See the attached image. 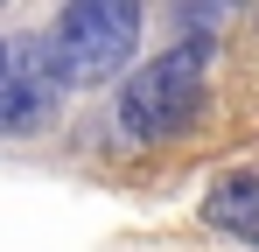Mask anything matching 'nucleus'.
Segmentation results:
<instances>
[{"instance_id": "obj_1", "label": "nucleus", "mask_w": 259, "mask_h": 252, "mask_svg": "<svg viewBox=\"0 0 259 252\" xmlns=\"http://www.w3.org/2000/svg\"><path fill=\"white\" fill-rule=\"evenodd\" d=\"M203 91H210V56L203 42H175L161 56H147L119 91V126L133 140H175L203 119Z\"/></svg>"}, {"instance_id": "obj_3", "label": "nucleus", "mask_w": 259, "mask_h": 252, "mask_svg": "<svg viewBox=\"0 0 259 252\" xmlns=\"http://www.w3.org/2000/svg\"><path fill=\"white\" fill-rule=\"evenodd\" d=\"M56 98H63V84L49 70V49L28 35H7L0 42V140L42 133L56 119Z\"/></svg>"}, {"instance_id": "obj_2", "label": "nucleus", "mask_w": 259, "mask_h": 252, "mask_svg": "<svg viewBox=\"0 0 259 252\" xmlns=\"http://www.w3.org/2000/svg\"><path fill=\"white\" fill-rule=\"evenodd\" d=\"M56 84H105L119 77L140 49V0H63L56 35L42 42Z\"/></svg>"}, {"instance_id": "obj_4", "label": "nucleus", "mask_w": 259, "mask_h": 252, "mask_svg": "<svg viewBox=\"0 0 259 252\" xmlns=\"http://www.w3.org/2000/svg\"><path fill=\"white\" fill-rule=\"evenodd\" d=\"M203 224H217V231L238 238V245H259V168L217 182L210 196H203Z\"/></svg>"}]
</instances>
